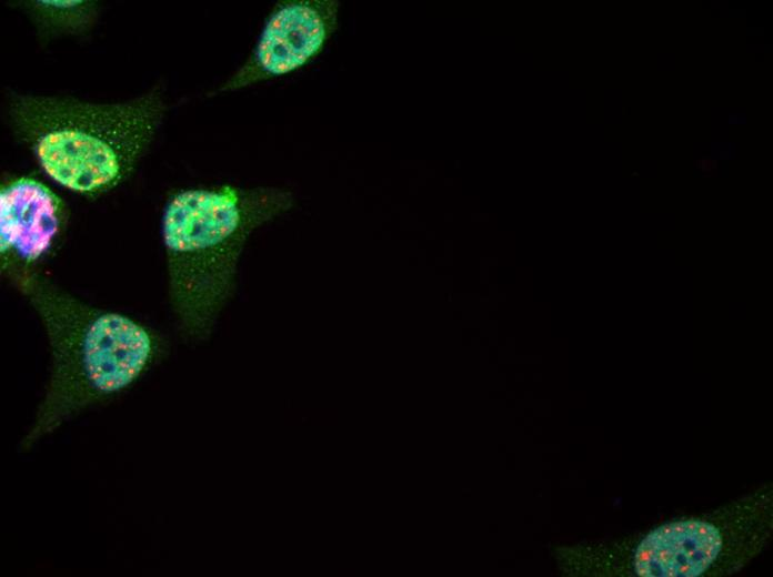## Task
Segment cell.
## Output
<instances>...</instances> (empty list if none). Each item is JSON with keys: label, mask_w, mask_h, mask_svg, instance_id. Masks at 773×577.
<instances>
[{"label": "cell", "mask_w": 773, "mask_h": 577, "mask_svg": "<svg viewBox=\"0 0 773 577\" xmlns=\"http://www.w3.org/2000/svg\"><path fill=\"white\" fill-rule=\"evenodd\" d=\"M294 204L293 192L279 186H192L168 198L161 237L170 301L183 334L202 340L211 333L234 292L248 237Z\"/></svg>", "instance_id": "cell-1"}, {"label": "cell", "mask_w": 773, "mask_h": 577, "mask_svg": "<svg viewBox=\"0 0 773 577\" xmlns=\"http://www.w3.org/2000/svg\"><path fill=\"white\" fill-rule=\"evenodd\" d=\"M18 284L37 310L51 351L44 397L20 442L21 451H28L135 383L159 357L162 344L133 318L88 306L36 274Z\"/></svg>", "instance_id": "cell-2"}, {"label": "cell", "mask_w": 773, "mask_h": 577, "mask_svg": "<svg viewBox=\"0 0 773 577\" xmlns=\"http://www.w3.org/2000/svg\"><path fill=\"white\" fill-rule=\"evenodd\" d=\"M164 109L157 90L116 103L13 94L9 118L49 179L74 193L94 196L114 189L133 171Z\"/></svg>", "instance_id": "cell-3"}, {"label": "cell", "mask_w": 773, "mask_h": 577, "mask_svg": "<svg viewBox=\"0 0 773 577\" xmlns=\"http://www.w3.org/2000/svg\"><path fill=\"white\" fill-rule=\"evenodd\" d=\"M338 0H279L245 61L219 88L232 92L293 73L317 59L338 29Z\"/></svg>", "instance_id": "cell-4"}, {"label": "cell", "mask_w": 773, "mask_h": 577, "mask_svg": "<svg viewBox=\"0 0 773 577\" xmlns=\"http://www.w3.org/2000/svg\"><path fill=\"white\" fill-rule=\"evenodd\" d=\"M66 222L61 199L32 176L12 178L0 192V251L2 270L17 283L57 244Z\"/></svg>", "instance_id": "cell-5"}, {"label": "cell", "mask_w": 773, "mask_h": 577, "mask_svg": "<svg viewBox=\"0 0 773 577\" xmlns=\"http://www.w3.org/2000/svg\"><path fill=\"white\" fill-rule=\"evenodd\" d=\"M732 526L717 519L671 522L644 534L629 547L626 575L696 577L716 573L733 555Z\"/></svg>", "instance_id": "cell-6"}, {"label": "cell", "mask_w": 773, "mask_h": 577, "mask_svg": "<svg viewBox=\"0 0 773 577\" xmlns=\"http://www.w3.org/2000/svg\"><path fill=\"white\" fill-rule=\"evenodd\" d=\"M17 6L28 14L42 39L84 34L99 17L96 1L36 0Z\"/></svg>", "instance_id": "cell-7"}]
</instances>
